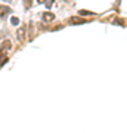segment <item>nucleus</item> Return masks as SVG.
<instances>
[{
    "mask_svg": "<svg viewBox=\"0 0 127 133\" xmlns=\"http://www.w3.org/2000/svg\"><path fill=\"white\" fill-rule=\"evenodd\" d=\"M25 34H27V28H25V27H21V28H18V31H16V36H18V40L21 43L25 42Z\"/></svg>",
    "mask_w": 127,
    "mask_h": 133,
    "instance_id": "nucleus-1",
    "label": "nucleus"
},
{
    "mask_svg": "<svg viewBox=\"0 0 127 133\" xmlns=\"http://www.w3.org/2000/svg\"><path fill=\"white\" fill-rule=\"evenodd\" d=\"M87 19H83V18H79V16H74V18L70 19V24L71 25H80V24H86Z\"/></svg>",
    "mask_w": 127,
    "mask_h": 133,
    "instance_id": "nucleus-2",
    "label": "nucleus"
},
{
    "mask_svg": "<svg viewBox=\"0 0 127 133\" xmlns=\"http://www.w3.org/2000/svg\"><path fill=\"white\" fill-rule=\"evenodd\" d=\"M53 19H55L53 13H50V12H44V13H43V21H44V22H52Z\"/></svg>",
    "mask_w": 127,
    "mask_h": 133,
    "instance_id": "nucleus-3",
    "label": "nucleus"
},
{
    "mask_svg": "<svg viewBox=\"0 0 127 133\" xmlns=\"http://www.w3.org/2000/svg\"><path fill=\"white\" fill-rule=\"evenodd\" d=\"M11 12V7L7 6H0V18H5L7 13Z\"/></svg>",
    "mask_w": 127,
    "mask_h": 133,
    "instance_id": "nucleus-4",
    "label": "nucleus"
},
{
    "mask_svg": "<svg viewBox=\"0 0 127 133\" xmlns=\"http://www.w3.org/2000/svg\"><path fill=\"white\" fill-rule=\"evenodd\" d=\"M24 6H25V9H30L33 6V0H24Z\"/></svg>",
    "mask_w": 127,
    "mask_h": 133,
    "instance_id": "nucleus-5",
    "label": "nucleus"
},
{
    "mask_svg": "<svg viewBox=\"0 0 127 133\" xmlns=\"http://www.w3.org/2000/svg\"><path fill=\"white\" fill-rule=\"evenodd\" d=\"M11 24H12V25H18L19 24V19L16 18V16H12V18H11Z\"/></svg>",
    "mask_w": 127,
    "mask_h": 133,
    "instance_id": "nucleus-6",
    "label": "nucleus"
},
{
    "mask_svg": "<svg viewBox=\"0 0 127 133\" xmlns=\"http://www.w3.org/2000/svg\"><path fill=\"white\" fill-rule=\"evenodd\" d=\"M80 15H95V12H90V11H80Z\"/></svg>",
    "mask_w": 127,
    "mask_h": 133,
    "instance_id": "nucleus-7",
    "label": "nucleus"
},
{
    "mask_svg": "<svg viewBox=\"0 0 127 133\" xmlns=\"http://www.w3.org/2000/svg\"><path fill=\"white\" fill-rule=\"evenodd\" d=\"M5 43V49H11V42L9 40H6V42H3Z\"/></svg>",
    "mask_w": 127,
    "mask_h": 133,
    "instance_id": "nucleus-8",
    "label": "nucleus"
},
{
    "mask_svg": "<svg viewBox=\"0 0 127 133\" xmlns=\"http://www.w3.org/2000/svg\"><path fill=\"white\" fill-rule=\"evenodd\" d=\"M112 22H114L115 25H118V24H120V25H123V21H121V19H114Z\"/></svg>",
    "mask_w": 127,
    "mask_h": 133,
    "instance_id": "nucleus-9",
    "label": "nucleus"
},
{
    "mask_svg": "<svg viewBox=\"0 0 127 133\" xmlns=\"http://www.w3.org/2000/svg\"><path fill=\"white\" fill-rule=\"evenodd\" d=\"M46 0H37V3H44Z\"/></svg>",
    "mask_w": 127,
    "mask_h": 133,
    "instance_id": "nucleus-10",
    "label": "nucleus"
},
{
    "mask_svg": "<svg viewBox=\"0 0 127 133\" xmlns=\"http://www.w3.org/2000/svg\"><path fill=\"white\" fill-rule=\"evenodd\" d=\"M5 2H9V0H5Z\"/></svg>",
    "mask_w": 127,
    "mask_h": 133,
    "instance_id": "nucleus-11",
    "label": "nucleus"
}]
</instances>
